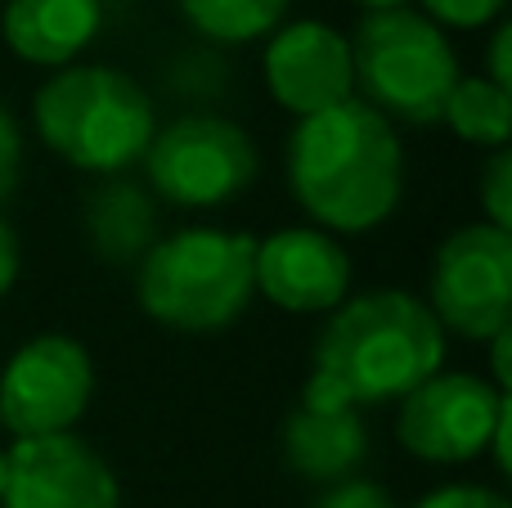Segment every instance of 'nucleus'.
<instances>
[{
	"mask_svg": "<svg viewBox=\"0 0 512 508\" xmlns=\"http://www.w3.org/2000/svg\"><path fill=\"white\" fill-rule=\"evenodd\" d=\"M144 171L171 207H225L256 180V144L239 122L216 113H189L153 131Z\"/></svg>",
	"mask_w": 512,
	"mask_h": 508,
	"instance_id": "6",
	"label": "nucleus"
},
{
	"mask_svg": "<svg viewBox=\"0 0 512 508\" xmlns=\"http://www.w3.org/2000/svg\"><path fill=\"white\" fill-rule=\"evenodd\" d=\"M279 446H283L288 473L319 482V486H342V482H351V473L369 455V432H364L360 410L319 414V410L297 405L283 419Z\"/></svg>",
	"mask_w": 512,
	"mask_h": 508,
	"instance_id": "13",
	"label": "nucleus"
},
{
	"mask_svg": "<svg viewBox=\"0 0 512 508\" xmlns=\"http://www.w3.org/2000/svg\"><path fill=\"white\" fill-rule=\"evenodd\" d=\"M252 279L261 297H270L279 311L319 315L346 302L351 257L324 230H279L256 243Z\"/></svg>",
	"mask_w": 512,
	"mask_h": 508,
	"instance_id": "12",
	"label": "nucleus"
},
{
	"mask_svg": "<svg viewBox=\"0 0 512 508\" xmlns=\"http://www.w3.org/2000/svg\"><path fill=\"white\" fill-rule=\"evenodd\" d=\"M180 14L221 45H248L270 36L288 14V0H176Z\"/></svg>",
	"mask_w": 512,
	"mask_h": 508,
	"instance_id": "17",
	"label": "nucleus"
},
{
	"mask_svg": "<svg viewBox=\"0 0 512 508\" xmlns=\"http://www.w3.org/2000/svg\"><path fill=\"white\" fill-rule=\"evenodd\" d=\"M288 185L292 198L328 230H373L405 194V153L396 126L364 99L301 117L288 135Z\"/></svg>",
	"mask_w": 512,
	"mask_h": 508,
	"instance_id": "2",
	"label": "nucleus"
},
{
	"mask_svg": "<svg viewBox=\"0 0 512 508\" xmlns=\"http://www.w3.org/2000/svg\"><path fill=\"white\" fill-rule=\"evenodd\" d=\"M490 365H495V387L499 392H508V383H512V360H508V329L504 333H495V338H490Z\"/></svg>",
	"mask_w": 512,
	"mask_h": 508,
	"instance_id": "25",
	"label": "nucleus"
},
{
	"mask_svg": "<svg viewBox=\"0 0 512 508\" xmlns=\"http://www.w3.org/2000/svg\"><path fill=\"white\" fill-rule=\"evenodd\" d=\"M355 5H364V14H378V9H405L409 0H355Z\"/></svg>",
	"mask_w": 512,
	"mask_h": 508,
	"instance_id": "26",
	"label": "nucleus"
},
{
	"mask_svg": "<svg viewBox=\"0 0 512 508\" xmlns=\"http://www.w3.org/2000/svg\"><path fill=\"white\" fill-rule=\"evenodd\" d=\"M427 311L459 338L490 342L512 320V234L499 225H463L436 248Z\"/></svg>",
	"mask_w": 512,
	"mask_h": 508,
	"instance_id": "7",
	"label": "nucleus"
},
{
	"mask_svg": "<svg viewBox=\"0 0 512 508\" xmlns=\"http://www.w3.org/2000/svg\"><path fill=\"white\" fill-rule=\"evenodd\" d=\"M86 230L108 266H140L144 252L158 243L149 189L126 176H99V185L86 194Z\"/></svg>",
	"mask_w": 512,
	"mask_h": 508,
	"instance_id": "15",
	"label": "nucleus"
},
{
	"mask_svg": "<svg viewBox=\"0 0 512 508\" xmlns=\"http://www.w3.org/2000/svg\"><path fill=\"white\" fill-rule=\"evenodd\" d=\"M508 0H423L427 18L436 27H486L490 18L504 14Z\"/></svg>",
	"mask_w": 512,
	"mask_h": 508,
	"instance_id": "19",
	"label": "nucleus"
},
{
	"mask_svg": "<svg viewBox=\"0 0 512 508\" xmlns=\"http://www.w3.org/2000/svg\"><path fill=\"white\" fill-rule=\"evenodd\" d=\"M18 266H23V252H18V234L9 230V221L0 216V297L18 284Z\"/></svg>",
	"mask_w": 512,
	"mask_h": 508,
	"instance_id": "23",
	"label": "nucleus"
},
{
	"mask_svg": "<svg viewBox=\"0 0 512 508\" xmlns=\"http://www.w3.org/2000/svg\"><path fill=\"white\" fill-rule=\"evenodd\" d=\"M481 207H486L490 225L512 234V153L495 149L486 162V176H481Z\"/></svg>",
	"mask_w": 512,
	"mask_h": 508,
	"instance_id": "18",
	"label": "nucleus"
},
{
	"mask_svg": "<svg viewBox=\"0 0 512 508\" xmlns=\"http://www.w3.org/2000/svg\"><path fill=\"white\" fill-rule=\"evenodd\" d=\"M104 5L99 0H9L5 41L18 59L36 68H68L99 36Z\"/></svg>",
	"mask_w": 512,
	"mask_h": 508,
	"instance_id": "14",
	"label": "nucleus"
},
{
	"mask_svg": "<svg viewBox=\"0 0 512 508\" xmlns=\"http://www.w3.org/2000/svg\"><path fill=\"white\" fill-rule=\"evenodd\" d=\"M95 392V365L90 351L68 333H41L0 374V428L18 441L59 437L86 414Z\"/></svg>",
	"mask_w": 512,
	"mask_h": 508,
	"instance_id": "8",
	"label": "nucleus"
},
{
	"mask_svg": "<svg viewBox=\"0 0 512 508\" xmlns=\"http://www.w3.org/2000/svg\"><path fill=\"white\" fill-rule=\"evenodd\" d=\"M256 239L243 230H180L140 261L135 297L144 315L176 333H221L248 311Z\"/></svg>",
	"mask_w": 512,
	"mask_h": 508,
	"instance_id": "4",
	"label": "nucleus"
},
{
	"mask_svg": "<svg viewBox=\"0 0 512 508\" xmlns=\"http://www.w3.org/2000/svg\"><path fill=\"white\" fill-rule=\"evenodd\" d=\"M351 41L355 90L373 113L405 126L441 122L445 99L459 81V54L445 32L418 9H378L364 14Z\"/></svg>",
	"mask_w": 512,
	"mask_h": 508,
	"instance_id": "5",
	"label": "nucleus"
},
{
	"mask_svg": "<svg viewBox=\"0 0 512 508\" xmlns=\"http://www.w3.org/2000/svg\"><path fill=\"white\" fill-rule=\"evenodd\" d=\"M508 45H512V27H508V23H499V27H495V36H490V77H486V81H495V86H504V90H512Z\"/></svg>",
	"mask_w": 512,
	"mask_h": 508,
	"instance_id": "24",
	"label": "nucleus"
},
{
	"mask_svg": "<svg viewBox=\"0 0 512 508\" xmlns=\"http://www.w3.org/2000/svg\"><path fill=\"white\" fill-rule=\"evenodd\" d=\"M445 329L427 302L378 288L346 302L315 342V369L301 387V405L319 414L405 401L418 383L441 374Z\"/></svg>",
	"mask_w": 512,
	"mask_h": 508,
	"instance_id": "1",
	"label": "nucleus"
},
{
	"mask_svg": "<svg viewBox=\"0 0 512 508\" xmlns=\"http://www.w3.org/2000/svg\"><path fill=\"white\" fill-rule=\"evenodd\" d=\"M441 122L477 149H504L512 135V90L486 77H459L445 99Z\"/></svg>",
	"mask_w": 512,
	"mask_h": 508,
	"instance_id": "16",
	"label": "nucleus"
},
{
	"mask_svg": "<svg viewBox=\"0 0 512 508\" xmlns=\"http://www.w3.org/2000/svg\"><path fill=\"white\" fill-rule=\"evenodd\" d=\"M36 135L90 176H117L153 144V99L126 72L68 63L32 95Z\"/></svg>",
	"mask_w": 512,
	"mask_h": 508,
	"instance_id": "3",
	"label": "nucleus"
},
{
	"mask_svg": "<svg viewBox=\"0 0 512 508\" xmlns=\"http://www.w3.org/2000/svg\"><path fill=\"white\" fill-rule=\"evenodd\" d=\"M315 508H400V504L391 500L378 482H342V486H333Z\"/></svg>",
	"mask_w": 512,
	"mask_h": 508,
	"instance_id": "22",
	"label": "nucleus"
},
{
	"mask_svg": "<svg viewBox=\"0 0 512 508\" xmlns=\"http://www.w3.org/2000/svg\"><path fill=\"white\" fill-rule=\"evenodd\" d=\"M18 176H23V131L14 113L0 104V203L18 189Z\"/></svg>",
	"mask_w": 512,
	"mask_h": 508,
	"instance_id": "20",
	"label": "nucleus"
},
{
	"mask_svg": "<svg viewBox=\"0 0 512 508\" xmlns=\"http://www.w3.org/2000/svg\"><path fill=\"white\" fill-rule=\"evenodd\" d=\"M508 405V392L477 374H432L400 401L396 437L427 464H468L486 455Z\"/></svg>",
	"mask_w": 512,
	"mask_h": 508,
	"instance_id": "9",
	"label": "nucleus"
},
{
	"mask_svg": "<svg viewBox=\"0 0 512 508\" xmlns=\"http://www.w3.org/2000/svg\"><path fill=\"white\" fill-rule=\"evenodd\" d=\"M265 86L297 122L346 104L355 99L351 41L319 18L274 27L270 45H265Z\"/></svg>",
	"mask_w": 512,
	"mask_h": 508,
	"instance_id": "10",
	"label": "nucleus"
},
{
	"mask_svg": "<svg viewBox=\"0 0 512 508\" xmlns=\"http://www.w3.org/2000/svg\"><path fill=\"white\" fill-rule=\"evenodd\" d=\"M414 508H512V504L490 486H441V491L423 495Z\"/></svg>",
	"mask_w": 512,
	"mask_h": 508,
	"instance_id": "21",
	"label": "nucleus"
},
{
	"mask_svg": "<svg viewBox=\"0 0 512 508\" xmlns=\"http://www.w3.org/2000/svg\"><path fill=\"white\" fill-rule=\"evenodd\" d=\"M5 486H9V450H0V500H5Z\"/></svg>",
	"mask_w": 512,
	"mask_h": 508,
	"instance_id": "27",
	"label": "nucleus"
},
{
	"mask_svg": "<svg viewBox=\"0 0 512 508\" xmlns=\"http://www.w3.org/2000/svg\"><path fill=\"white\" fill-rule=\"evenodd\" d=\"M5 508H122L113 468L72 432L14 441Z\"/></svg>",
	"mask_w": 512,
	"mask_h": 508,
	"instance_id": "11",
	"label": "nucleus"
}]
</instances>
